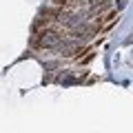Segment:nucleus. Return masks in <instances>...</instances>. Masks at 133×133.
I'll list each match as a JSON object with an SVG mask.
<instances>
[{"mask_svg": "<svg viewBox=\"0 0 133 133\" xmlns=\"http://www.w3.org/2000/svg\"><path fill=\"white\" fill-rule=\"evenodd\" d=\"M60 40H62L60 31H56V29H44L42 33H38L33 38V44L40 47V49H53V47L60 44Z\"/></svg>", "mask_w": 133, "mask_h": 133, "instance_id": "f257e3e1", "label": "nucleus"}]
</instances>
